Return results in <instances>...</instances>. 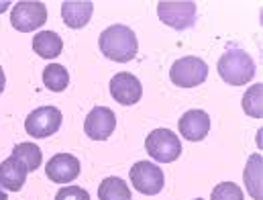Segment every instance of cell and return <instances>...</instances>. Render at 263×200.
I'll list each match as a JSON object with an SVG mask.
<instances>
[{
    "instance_id": "1",
    "label": "cell",
    "mask_w": 263,
    "mask_h": 200,
    "mask_svg": "<svg viewBox=\"0 0 263 200\" xmlns=\"http://www.w3.org/2000/svg\"><path fill=\"white\" fill-rule=\"evenodd\" d=\"M100 51L119 64H127L137 56V37L131 27L127 25H112L100 33Z\"/></svg>"
},
{
    "instance_id": "2",
    "label": "cell",
    "mask_w": 263,
    "mask_h": 200,
    "mask_svg": "<svg viewBox=\"0 0 263 200\" xmlns=\"http://www.w3.org/2000/svg\"><path fill=\"white\" fill-rule=\"evenodd\" d=\"M216 69L229 86H245L255 76V62L245 49H229L220 56Z\"/></svg>"
},
{
    "instance_id": "3",
    "label": "cell",
    "mask_w": 263,
    "mask_h": 200,
    "mask_svg": "<svg viewBox=\"0 0 263 200\" xmlns=\"http://www.w3.org/2000/svg\"><path fill=\"white\" fill-rule=\"evenodd\" d=\"M145 149L147 153L159 161V163H172L180 157L182 153V143L180 137L170 131V129H155L147 135L145 139Z\"/></svg>"
},
{
    "instance_id": "4",
    "label": "cell",
    "mask_w": 263,
    "mask_h": 200,
    "mask_svg": "<svg viewBox=\"0 0 263 200\" xmlns=\"http://www.w3.org/2000/svg\"><path fill=\"white\" fill-rule=\"evenodd\" d=\"M196 2H172V0H161L157 4V16L172 29L184 31L190 29L196 23Z\"/></svg>"
},
{
    "instance_id": "5",
    "label": "cell",
    "mask_w": 263,
    "mask_h": 200,
    "mask_svg": "<svg viewBox=\"0 0 263 200\" xmlns=\"http://www.w3.org/2000/svg\"><path fill=\"white\" fill-rule=\"evenodd\" d=\"M62 111L55 108V106H41V108H35L27 121H25V131L35 137V139H45V137H51L60 131L62 127Z\"/></svg>"
},
{
    "instance_id": "6",
    "label": "cell",
    "mask_w": 263,
    "mask_h": 200,
    "mask_svg": "<svg viewBox=\"0 0 263 200\" xmlns=\"http://www.w3.org/2000/svg\"><path fill=\"white\" fill-rule=\"evenodd\" d=\"M206 78H208V66L194 56H188V58L174 62V66L170 69V80L180 88L200 86Z\"/></svg>"
},
{
    "instance_id": "7",
    "label": "cell",
    "mask_w": 263,
    "mask_h": 200,
    "mask_svg": "<svg viewBox=\"0 0 263 200\" xmlns=\"http://www.w3.org/2000/svg\"><path fill=\"white\" fill-rule=\"evenodd\" d=\"M131 184L141 194H147V196L159 194L165 184L163 170L151 161H137L131 168Z\"/></svg>"
},
{
    "instance_id": "8",
    "label": "cell",
    "mask_w": 263,
    "mask_h": 200,
    "mask_svg": "<svg viewBox=\"0 0 263 200\" xmlns=\"http://www.w3.org/2000/svg\"><path fill=\"white\" fill-rule=\"evenodd\" d=\"M47 21V8L43 2H16L10 12V23L21 33H31Z\"/></svg>"
},
{
    "instance_id": "9",
    "label": "cell",
    "mask_w": 263,
    "mask_h": 200,
    "mask_svg": "<svg viewBox=\"0 0 263 200\" xmlns=\"http://www.w3.org/2000/svg\"><path fill=\"white\" fill-rule=\"evenodd\" d=\"M115 127H117V117L106 106L92 108L88 113L86 121H84V131L94 141H106L110 135L115 133Z\"/></svg>"
},
{
    "instance_id": "10",
    "label": "cell",
    "mask_w": 263,
    "mask_h": 200,
    "mask_svg": "<svg viewBox=\"0 0 263 200\" xmlns=\"http://www.w3.org/2000/svg\"><path fill=\"white\" fill-rule=\"evenodd\" d=\"M110 94L112 98L123 104V106H133L141 100L143 96V86L139 82V78H135L133 74L121 71L110 80Z\"/></svg>"
},
{
    "instance_id": "11",
    "label": "cell",
    "mask_w": 263,
    "mask_h": 200,
    "mask_svg": "<svg viewBox=\"0 0 263 200\" xmlns=\"http://www.w3.org/2000/svg\"><path fill=\"white\" fill-rule=\"evenodd\" d=\"M47 178L55 184H69L80 176V161L69 153H58L47 161Z\"/></svg>"
},
{
    "instance_id": "12",
    "label": "cell",
    "mask_w": 263,
    "mask_h": 200,
    "mask_svg": "<svg viewBox=\"0 0 263 200\" xmlns=\"http://www.w3.org/2000/svg\"><path fill=\"white\" fill-rule=\"evenodd\" d=\"M178 127H180V135L184 139H188V141H202L208 135V131H210V117L204 111H200V108H192V111L182 115Z\"/></svg>"
},
{
    "instance_id": "13",
    "label": "cell",
    "mask_w": 263,
    "mask_h": 200,
    "mask_svg": "<svg viewBox=\"0 0 263 200\" xmlns=\"http://www.w3.org/2000/svg\"><path fill=\"white\" fill-rule=\"evenodd\" d=\"M27 174H29V170L18 157H14V155L6 157L0 163V188L18 192L27 180Z\"/></svg>"
},
{
    "instance_id": "14",
    "label": "cell",
    "mask_w": 263,
    "mask_h": 200,
    "mask_svg": "<svg viewBox=\"0 0 263 200\" xmlns=\"http://www.w3.org/2000/svg\"><path fill=\"white\" fill-rule=\"evenodd\" d=\"M245 188L253 200H263V155L253 153L247 159L245 172H243Z\"/></svg>"
},
{
    "instance_id": "15",
    "label": "cell",
    "mask_w": 263,
    "mask_h": 200,
    "mask_svg": "<svg viewBox=\"0 0 263 200\" xmlns=\"http://www.w3.org/2000/svg\"><path fill=\"white\" fill-rule=\"evenodd\" d=\"M94 10V2L88 0H67L62 4V16L69 29H82L88 25L90 16Z\"/></svg>"
},
{
    "instance_id": "16",
    "label": "cell",
    "mask_w": 263,
    "mask_h": 200,
    "mask_svg": "<svg viewBox=\"0 0 263 200\" xmlns=\"http://www.w3.org/2000/svg\"><path fill=\"white\" fill-rule=\"evenodd\" d=\"M64 41L55 31H41L33 37V51L43 60H53L62 53Z\"/></svg>"
},
{
    "instance_id": "17",
    "label": "cell",
    "mask_w": 263,
    "mask_h": 200,
    "mask_svg": "<svg viewBox=\"0 0 263 200\" xmlns=\"http://www.w3.org/2000/svg\"><path fill=\"white\" fill-rule=\"evenodd\" d=\"M98 200H133L131 188L125 180L121 178H104L102 184L98 186Z\"/></svg>"
},
{
    "instance_id": "18",
    "label": "cell",
    "mask_w": 263,
    "mask_h": 200,
    "mask_svg": "<svg viewBox=\"0 0 263 200\" xmlns=\"http://www.w3.org/2000/svg\"><path fill=\"white\" fill-rule=\"evenodd\" d=\"M43 84L51 92H62L69 84V74H67L66 67L60 66V64H49L43 69Z\"/></svg>"
},
{
    "instance_id": "19",
    "label": "cell",
    "mask_w": 263,
    "mask_h": 200,
    "mask_svg": "<svg viewBox=\"0 0 263 200\" xmlns=\"http://www.w3.org/2000/svg\"><path fill=\"white\" fill-rule=\"evenodd\" d=\"M12 155L18 157L27 166L29 172H35L41 166V159H43L41 157V149L37 145H33V143H18V145H14Z\"/></svg>"
},
{
    "instance_id": "20",
    "label": "cell",
    "mask_w": 263,
    "mask_h": 200,
    "mask_svg": "<svg viewBox=\"0 0 263 200\" xmlns=\"http://www.w3.org/2000/svg\"><path fill=\"white\" fill-rule=\"evenodd\" d=\"M243 111L253 117V119H263V86L253 84L245 96H243Z\"/></svg>"
},
{
    "instance_id": "21",
    "label": "cell",
    "mask_w": 263,
    "mask_h": 200,
    "mask_svg": "<svg viewBox=\"0 0 263 200\" xmlns=\"http://www.w3.org/2000/svg\"><path fill=\"white\" fill-rule=\"evenodd\" d=\"M243 190L233 182H220L212 190V200H243Z\"/></svg>"
},
{
    "instance_id": "22",
    "label": "cell",
    "mask_w": 263,
    "mask_h": 200,
    "mask_svg": "<svg viewBox=\"0 0 263 200\" xmlns=\"http://www.w3.org/2000/svg\"><path fill=\"white\" fill-rule=\"evenodd\" d=\"M55 200H90V194L80 186H66L58 190Z\"/></svg>"
},
{
    "instance_id": "23",
    "label": "cell",
    "mask_w": 263,
    "mask_h": 200,
    "mask_svg": "<svg viewBox=\"0 0 263 200\" xmlns=\"http://www.w3.org/2000/svg\"><path fill=\"white\" fill-rule=\"evenodd\" d=\"M4 84H6V80H4V71H2V67H0V94H2V90H4Z\"/></svg>"
},
{
    "instance_id": "24",
    "label": "cell",
    "mask_w": 263,
    "mask_h": 200,
    "mask_svg": "<svg viewBox=\"0 0 263 200\" xmlns=\"http://www.w3.org/2000/svg\"><path fill=\"white\" fill-rule=\"evenodd\" d=\"M8 6H10V2H0V12H4Z\"/></svg>"
},
{
    "instance_id": "25",
    "label": "cell",
    "mask_w": 263,
    "mask_h": 200,
    "mask_svg": "<svg viewBox=\"0 0 263 200\" xmlns=\"http://www.w3.org/2000/svg\"><path fill=\"white\" fill-rule=\"evenodd\" d=\"M0 200H8V196H6V192H4V190H0Z\"/></svg>"
},
{
    "instance_id": "26",
    "label": "cell",
    "mask_w": 263,
    "mask_h": 200,
    "mask_svg": "<svg viewBox=\"0 0 263 200\" xmlns=\"http://www.w3.org/2000/svg\"><path fill=\"white\" fill-rule=\"evenodd\" d=\"M196 200H202V198H196Z\"/></svg>"
}]
</instances>
